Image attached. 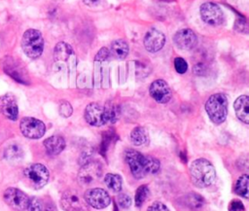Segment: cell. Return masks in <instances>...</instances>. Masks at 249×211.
Here are the masks:
<instances>
[{
	"label": "cell",
	"mask_w": 249,
	"mask_h": 211,
	"mask_svg": "<svg viewBox=\"0 0 249 211\" xmlns=\"http://www.w3.org/2000/svg\"><path fill=\"white\" fill-rule=\"evenodd\" d=\"M124 158L132 175L137 179H141L149 174H155L160 167L158 158L152 156H144L133 149H127L125 151Z\"/></svg>",
	"instance_id": "cell-1"
},
{
	"label": "cell",
	"mask_w": 249,
	"mask_h": 211,
	"mask_svg": "<svg viewBox=\"0 0 249 211\" xmlns=\"http://www.w3.org/2000/svg\"><path fill=\"white\" fill-rule=\"evenodd\" d=\"M190 174L193 183L199 188L209 187L216 180V170L213 164L205 158L194 160L190 166Z\"/></svg>",
	"instance_id": "cell-2"
},
{
	"label": "cell",
	"mask_w": 249,
	"mask_h": 211,
	"mask_svg": "<svg viewBox=\"0 0 249 211\" xmlns=\"http://www.w3.org/2000/svg\"><path fill=\"white\" fill-rule=\"evenodd\" d=\"M205 110L212 123L215 124L224 123L228 115L227 95L222 92L212 94L205 103Z\"/></svg>",
	"instance_id": "cell-3"
},
{
	"label": "cell",
	"mask_w": 249,
	"mask_h": 211,
	"mask_svg": "<svg viewBox=\"0 0 249 211\" xmlns=\"http://www.w3.org/2000/svg\"><path fill=\"white\" fill-rule=\"evenodd\" d=\"M23 53L30 58H38L44 50V38L37 29H27L21 39Z\"/></svg>",
	"instance_id": "cell-4"
},
{
	"label": "cell",
	"mask_w": 249,
	"mask_h": 211,
	"mask_svg": "<svg viewBox=\"0 0 249 211\" xmlns=\"http://www.w3.org/2000/svg\"><path fill=\"white\" fill-rule=\"evenodd\" d=\"M23 175L28 185L34 189L43 188L48 183L50 178L48 168L42 163L29 164L23 170Z\"/></svg>",
	"instance_id": "cell-5"
},
{
	"label": "cell",
	"mask_w": 249,
	"mask_h": 211,
	"mask_svg": "<svg viewBox=\"0 0 249 211\" xmlns=\"http://www.w3.org/2000/svg\"><path fill=\"white\" fill-rule=\"evenodd\" d=\"M1 65L3 71L12 79L20 84L29 85V77L27 71L19 61L12 56H6L3 58Z\"/></svg>",
	"instance_id": "cell-6"
},
{
	"label": "cell",
	"mask_w": 249,
	"mask_h": 211,
	"mask_svg": "<svg viewBox=\"0 0 249 211\" xmlns=\"http://www.w3.org/2000/svg\"><path fill=\"white\" fill-rule=\"evenodd\" d=\"M60 205L64 211H89L84 196L74 190H67L61 194Z\"/></svg>",
	"instance_id": "cell-7"
},
{
	"label": "cell",
	"mask_w": 249,
	"mask_h": 211,
	"mask_svg": "<svg viewBox=\"0 0 249 211\" xmlns=\"http://www.w3.org/2000/svg\"><path fill=\"white\" fill-rule=\"evenodd\" d=\"M102 176V166L98 161L90 160L83 164L78 172V181L83 186H89L98 181Z\"/></svg>",
	"instance_id": "cell-8"
},
{
	"label": "cell",
	"mask_w": 249,
	"mask_h": 211,
	"mask_svg": "<svg viewBox=\"0 0 249 211\" xmlns=\"http://www.w3.org/2000/svg\"><path fill=\"white\" fill-rule=\"evenodd\" d=\"M199 14L201 19L208 25L218 26L225 20L224 13L220 6L212 2H205L200 5Z\"/></svg>",
	"instance_id": "cell-9"
},
{
	"label": "cell",
	"mask_w": 249,
	"mask_h": 211,
	"mask_svg": "<svg viewBox=\"0 0 249 211\" xmlns=\"http://www.w3.org/2000/svg\"><path fill=\"white\" fill-rule=\"evenodd\" d=\"M19 129L23 136L30 139H39L46 132L45 123L33 117H24L20 120Z\"/></svg>",
	"instance_id": "cell-10"
},
{
	"label": "cell",
	"mask_w": 249,
	"mask_h": 211,
	"mask_svg": "<svg viewBox=\"0 0 249 211\" xmlns=\"http://www.w3.org/2000/svg\"><path fill=\"white\" fill-rule=\"evenodd\" d=\"M3 199L12 209L16 211H23L27 208L29 197L22 191L10 187L5 190Z\"/></svg>",
	"instance_id": "cell-11"
},
{
	"label": "cell",
	"mask_w": 249,
	"mask_h": 211,
	"mask_svg": "<svg viewBox=\"0 0 249 211\" xmlns=\"http://www.w3.org/2000/svg\"><path fill=\"white\" fill-rule=\"evenodd\" d=\"M54 61L58 64H64L68 67L69 71L76 66V57L74 51L70 45L65 42H59L56 44L53 50Z\"/></svg>",
	"instance_id": "cell-12"
},
{
	"label": "cell",
	"mask_w": 249,
	"mask_h": 211,
	"mask_svg": "<svg viewBox=\"0 0 249 211\" xmlns=\"http://www.w3.org/2000/svg\"><path fill=\"white\" fill-rule=\"evenodd\" d=\"M84 198L89 206L95 209H103L109 206L111 198L109 193L101 188H92L85 192Z\"/></svg>",
	"instance_id": "cell-13"
},
{
	"label": "cell",
	"mask_w": 249,
	"mask_h": 211,
	"mask_svg": "<svg viewBox=\"0 0 249 211\" xmlns=\"http://www.w3.org/2000/svg\"><path fill=\"white\" fill-rule=\"evenodd\" d=\"M85 120L92 126H101L108 123L104 106L96 102L89 103L85 109Z\"/></svg>",
	"instance_id": "cell-14"
},
{
	"label": "cell",
	"mask_w": 249,
	"mask_h": 211,
	"mask_svg": "<svg viewBox=\"0 0 249 211\" xmlns=\"http://www.w3.org/2000/svg\"><path fill=\"white\" fill-rule=\"evenodd\" d=\"M174 44L182 51H190L196 47L197 37L196 33L190 28H183L178 30L173 37Z\"/></svg>",
	"instance_id": "cell-15"
},
{
	"label": "cell",
	"mask_w": 249,
	"mask_h": 211,
	"mask_svg": "<svg viewBox=\"0 0 249 211\" xmlns=\"http://www.w3.org/2000/svg\"><path fill=\"white\" fill-rule=\"evenodd\" d=\"M149 91L151 96L160 104H165L171 99V89L168 86V84L162 80L158 79L154 81L149 88Z\"/></svg>",
	"instance_id": "cell-16"
},
{
	"label": "cell",
	"mask_w": 249,
	"mask_h": 211,
	"mask_svg": "<svg viewBox=\"0 0 249 211\" xmlns=\"http://www.w3.org/2000/svg\"><path fill=\"white\" fill-rule=\"evenodd\" d=\"M165 44V35L156 29L151 28L147 31L144 37V46L146 50L150 53H157L160 51Z\"/></svg>",
	"instance_id": "cell-17"
},
{
	"label": "cell",
	"mask_w": 249,
	"mask_h": 211,
	"mask_svg": "<svg viewBox=\"0 0 249 211\" xmlns=\"http://www.w3.org/2000/svg\"><path fill=\"white\" fill-rule=\"evenodd\" d=\"M0 113L11 121H17L18 117V107L15 96L11 93L0 96Z\"/></svg>",
	"instance_id": "cell-18"
},
{
	"label": "cell",
	"mask_w": 249,
	"mask_h": 211,
	"mask_svg": "<svg viewBox=\"0 0 249 211\" xmlns=\"http://www.w3.org/2000/svg\"><path fill=\"white\" fill-rule=\"evenodd\" d=\"M233 108L238 120L245 124L249 123V97L248 95L238 96L234 103Z\"/></svg>",
	"instance_id": "cell-19"
},
{
	"label": "cell",
	"mask_w": 249,
	"mask_h": 211,
	"mask_svg": "<svg viewBox=\"0 0 249 211\" xmlns=\"http://www.w3.org/2000/svg\"><path fill=\"white\" fill-rule=\"evenodd\" d=\"M44 147L48 155L56 156L64 150L65 140L60 135H53L44 141Z\"/></svg>",
	"instance_id": "cell-20"
},
{
	"label": "cell",
	"mask_w": 249,
	"mask_h": 211,
	"mask_svg": "<svg viewBox=\"0 0 249 211\" xmlns=\"http://www.w3.org/2000/svg\"><path fill=\"white\" fill-rule=\"evenodd\" d=\"M109 50V53L110 55H112L114 58L116 59H124L129 52V48L127 43L123 40V39H118V40H114L111 45Z\"/></svg>",
	"instance_id": "cell-21"
},
{
	"label": "cell",
	"mask_w": 249,
	"mask_h": 211,
	"mask_svg": "<svg viewBox=\"0 0 249 211\" xmlns=\"http://www.w3.org/2000/svg\"><path fill=\"white\" fill-rule=\"evenodd\" d=\"M130 141L135 146H145L149 143L148 131L143 126L134 127L129 135Z\"/></svg>",
	"instance_id": "cell-22"
},
{
	"label": "cell",
	"mask_w": 249,
	"mask_h": 211,
	"mask_svg": "<svg viewBox=\"0 0 249 211\" xmlns=\"http://www.w3.org/2000/svg\"><path fill=\"white\" fill-rule=\"evenodd\" d=\"M234 192L243 198L247 199L249 197V177L247 174H242L237 179L234 186Z\"/></svg>",
	"instance_id": "cell-23"
},
{
	"label": "cell",
	"mask_w": 249,
	"mask_h": 211,
	"mask_svg": "<svg viewBox=\"0 0 249 211\" xmlns=\"http://www.w3.org/2000/svg\"><path fill=\"white\" fill-rule=\"evenodd\" d=\"M104 182L107 188H109L112 192L118 193L122 190V177L119 174H114V173H108L104 177Z\"/></svg>",
	"instance_id": "cell-24"
},
{
	"label": "cell",
	"mask_w": 249,
	"mask_h": 211,
	"mask_svg": "<svg viewBox=\"0 0 249 211\" xmlns=\"http://www.w3.org/2000/svg\"><path fill=\"white\" fill-rule=\"evenodd\" d=\"M105 111H106V116L108 120V123H114L117 122V120L120 117V108L118 105L112 103V102H107L104 105Z\"/></svg>",
	"instance_id": "cell-25"
},
{
	"label": "cell",
	"mask_w": 249,
	"mask_h": 211,
	"mask_svg": "<svg viewBox=\"0 0 249 211\" xmlns=\"http://www.w3.org/2000/svg\"><path fill=\"white\" fill-rule=\"evenodd\" d=\"M23 152L20 146H18V144H12L9 147L6 148V150L4 151V158L10 160H15V159H18L22 157Z\"/></svg>",
	"instance_id": "cell-26"
},
{
	"label": "cell",
	"mask_w": 249,
	"mask_h": 211,
	"mask_svg": "<svg viewBox=\"0 0 249 211\" xmlns=\"http://www.w3.org/2000/svg\"><path fill=\"white\" fill-rule=\"evenodd\" d=\"M149 194H150V190H149L148 186H146V185L139 186L135 193V199H134L135 205L137 207L141 206L146 201V199L149 197Z\"/></svg>",
	"instance_id": "cell-27"
},
{
	"label": "cell",
	"mask_w": 249,
	"mask_h": 211,
	"mask_svg": "<svg viewBox=\"0 0 249 211\" xmlns=\"http://www.w3.org/2000/svg\"><path fill=\"white\" fill-rule=\"evenodd\" d=\"M187 203L193 208H199L203 204V199L199 194L192 193L187 195Z\"/></svg>",
	"instance_id": "cell-28"
},
{
	"label": "cell",
	"mask_w": 249,
	"mask_h": 211,
	"mask_svg": "<svg viewBox=\"0 0 249 211\" xmlns=\"http://www.w3.org/2000/svg\"><path fill=\"white\" fill-rule=\"evenodd\" d=\"M117 201H118V204L120 206V208L125 210V209H128L130 206H131V197L127 194V193H121L118 194L117 196Z\"/></svg>",
	"instance_id": "cell-29"
},
{
	"label": "cell",
	"mask_w": 249,
	"mask_h": 211,
	"mask_svg": "<svg viewBox=\"0 0 249 211\" xmlns=\"http://www.w3.org/2000/svg\"><path fill=\"white\" fill-rule=\"evenodd\" d=\"M59 114L63 118H69L73 113V108L68 101H61L59 104Z\"/></svg>",
	"instance_id": "cell-30"
},
{
	"label": "cell",
	"mask_w": 249,
	"mask_h": 211,
	"mask_svg": "<svg viewBox=\"0 0 249 211\" xmlns=\"http://www.w3.org/2000/svg\"><path fill=\"white\" fill-rule=\"evenodd\" d=\"M26 209L27 211H43V203L38 197H31L29 198Z\"/></svg>",
	"instance_id": "cell-31"
},
{
	"label": "cell",
	"mask_w": 249,
	"mask_h": 211,
	"mask_svg": "<svg viewBox=\"0 0 249 211\" xmlns=\"http://www.w3.org/2000/svg\"><path fill=\"white\" fill-rule=\"evenodd\" d=\"M174 68L177 73L184 74L188 70V63L182 57H176L174 59Z\"/></svg>",
	"instance_id": "cell-32"
},
{
	"label": "cell",
	"mask_w": 249,
	"mask_h": 211,
	"mask_svg": "<svg viewBox=\"0 0 249 211\" xmlns=\"http://www.w3.org/2000/svg\"><path fill=\"white\" fill-rule=\"evenodd\" d=\"M110 53H109V50L106 47L101 48L98 53H96L95 57H94V61H98V62H102L105 61L108 57H109Z\"/></svg>",
	"instance_id": "cell-33"
},
{
	"label": "cell",
	"mask_w": 249,
	"mask_h": 211,
	"mask_svg": "<svg viewBox=\"0 0 249 211\" xmlns=\"http://www.w3.org/2000/svg\"><path fill=\"white\" fill-rule=\"evenodd\" d=\"M147 211H169V209L164 203L160 201H155L147 208Z\"/></svg>",
	"instance_id": "cell-34"
},
{
	"label": "cell",
	"mask_w": 249,
	"mask_h": 211,
	"mask_svg": "<svg viewBox=\"0 0 249 211\" xmlns=\"http://www.w3.org/2000/svg\"><path fill=\"white\" fill-rule=\"evenodd\" d=\"M229 211H245V208L240 200L233 199L229 204Z\"/></svg>",
	"instance_id": "cell-35"
},
{
	"label": "cell",
	"mask_w": 249,
	"mask_h": 211,
	"mask_svg": "<svg viewBox=\"0 0 249 211\" xmlns=\"http://www.w3.org/2000/svg\"><path fill=\"white\" fill-rule=\"evenodd\" d=\"M83 2L90 8H98L103 5L105 0H83Z\"/></svg>",
	"instance_id": "cell-36"
},
{
	"label": "cell",
	"mask_w": 249,
	"mask_h": 211,
	"mask_svg": "<svg viewBox=\"0 0 249 211\" xmlns=\"http://www.w3.org/2000/svg\"><path fill=\"white\" fill-rule=\"evenodd\" d=\"M235 29L237 31H241V32H244V33H247L248 31V26H247V23L246 21L243 19V20H236L235 22Z\"/></svg>",
	"instance_id": "cell-37"
},
{
	"label": "cell",
	"mask_w": 249,
	"mask_h": 211,
	"mask_svg": "<svg viewBox=\"0 0 249 211\" xmlns=\"http://www.w3.org/2000/svg\"><path fill=\"white\" fill-rule=\"evenodd\" d=\"M43 211H56V208L52 202H46L43 204Z\"/></svg>",
	"instance_id": "cell-38"
}]
</instances>
